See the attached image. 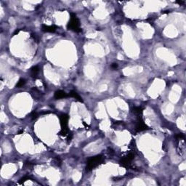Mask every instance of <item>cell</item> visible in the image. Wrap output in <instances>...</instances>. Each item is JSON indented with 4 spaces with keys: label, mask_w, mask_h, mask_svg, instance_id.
Here are the masks:
<instances>
[{
    "label": "cell",
    "mask_w": 186,
    "mask_h": 186,
    "mask_svg": "<svg viewBox=\"0 0 186 186\" xmlns=\"http://www.w3.org/2000/svg\"><path fill=\"white\" fill-rule=\"evenodd\" d=\"M68 28L69 30L73 31L74 32H81V29L80 28V21L74 13H71V19L68 24Z\"/></svg>",
    "instance_id": "6da1fadb"
},
{
    "label": "cell",
    "mask_w": 186,
    "mask_h": 186,
    "mask_svg": "<svg viewBox=\"0 0 186 186\" xmlns=\"http://www.w3.org/2000/svg\"><path fill=\"white\" fill-rule=\"evenodd\" d=\"M103 162V158L101 155L93 156L88 159L87 161V171H91L95 167L100 165Z\"/></svg>",
    "instance_id": "7a4b0ae2"
},
{
    "label": "cell",
    "mask_w": 186,
    "mask_h": 186,
    "mask_svg": "<svg viewBox=\"0 0 186 186\" xmlns=\"http://www.w3.org/2000/svg\"><path fill=\"white\" fill-rule=\"evenodd\" d=\"M69 116L67 114H62L60 116V122L61 125V131L60 132L62 136H66L68 134V122Z\"/></svg>",
    "instance_id": "3957f363"
},
{
    "label": "cell",
    "mask_w": 186,
    "mask_h": 186,
    "mask_svg": "<svg viewBox=\"0 0 186 186\" xmlns=\"http://www.w3.org/2000/svg\"><path fill=\"white\" fill-rule=\"evenodd\" d=\"M133 159H134V155H133L132 153H129L127 156L124 157V158L120 161V164H121L123 166L127 167V166L130 164V163H131V161H132Z\"/></svg>",
    "instance_id": "277c9868"
},
{
    "label": "cell",
    "mask_w": 186,
    "mask_h": 186,
    "mask_svg": "<svg viewBox=\"0 0 186 186\" xmlns=\"http://www.w3.org/2000/svg\"><path fill=\"white\" fill-rule=\"evenodd\" d=\"M148 129V126L144 123L142 118L141 117L139 118L138 121L137 122V125H136V130L138 131V132H141V131L146 130V129Z\"/></svg>",
    "instance_id": "5b68a950"
},
{
    "label": "cell",
    "mask_w": 186,
    "mask_h": 186,
    "mask_svg": "<svg viewBox=\"0 0 186 186\" xmlns=\"http://www.w3.org/2000/svg\"><path fill=\"white\" fill-rule=\"evenodd\" d=\"M58 28L55 26H47V25H42L41 26V30L44 32H48V33H54Z\"/></svg>",
    "instance_id": "8992f818"
},
{
    "label": "cell",
    "mask_w": 186,
    "mask_h": 186,
    "mask_svg": "<svg viewBox=\"0 0 186 186\" xmlns=\"http://www.w3.org/2000/svg\"><path fill=\"white\" fill-rule=\"evenodd\" d=\"M68 95L63 90H58V91L55 92V98L56 100H61V99H63V98H66Z\"/></svg>",
    "instance_id": "52a82bcc"
},
{
    "label": "cell",
    "mask_w": 186,
    "mask_h": 186,
    "mask_svg": "<svg viewBox=\"0 0 186 186\" xmlns=\"http://www.w3.org/2000/svg\"><path fill=\"white\" fill-rule=\"evenodd\" d=\"M39 72V67H38L37 65L33 66V67L30 69L31 76L33 77V78H37V76Z\"/></svg>",
    "instance_id": "ba28073f"
},
{
    "label": "cell",
    "mask_w": 186,
    "mask_h": 186,
    "mask_svg": "<svg viewBox=\"0 0 186 186\" xmlns=\"http://www.w3.org/2000/svg\"><path fill=\"white\" fill-rule=\"evenodd\" d=\"M69 96L71 97V98H74V99H76V100H78L79 102H83L82 100V98L78 95V93L74 91V90H71L70 92H69Z\"/></svg>",
    "instance_id": "9c48e42d"
},
{
    "label": "cell",
    "mask_w": 186,
    "mask_h": 186,
    "mask_svg": "<svg viewBox=\"0 0 186 186\" xmlns=\"http://www.w3.org/2000/svg\"><path fill=\"white\" fill-rule=\"evenodd\" d=\"M25 85H26V80L24 79H19V81H17V85H16V87L20 88V87H23Z\"/></svg>",
    "instance_id": "30bf717a"
},
{
    "label": "cell",
    "mask_w": 186,
    "mask_h": 186,
    "mask_svg": "<svg viewBox=\"0 0 186 186\" xmlns=\"http://www.w3.org/2000/svg\"><path fill=\"white\" fill-rule=\"evenodd\" d=\"M133 112L135 114H137V115L140 116V114H141L142 113V109L140 107H135V108H133Z\"/></svg>",
    "instance_id": "8fae6325"
},
{
    "label": "cell",
    "mask_w": 186,
    "mask_h": 186,
    "mask_svg": "<svg viewBox=\"0 0 186 186\" xmlns=\"http://www.w3.org/2000/svg\"><path fill=\"white\" fill-rule=\"evenodd\" d=\"M175 137H176L177 139H179V140L184 139V135H183V134H182V133H180V134H177V135L175 136Z\"/></svg>",
    "instance_id": "7c38bea8"
},
{
    "label": "cell",
    "mask_w": 186,
    "mask_h": 186,
    "mask_svg": "<svg viewBox=\"0 0 186 186\" xmlns=\"http://www.w3.org/2000/svg\"><path fill=\"white\" fill-rule=\"evenodd\" d=\"M30 179V177H24L23 178H22V179L20 180V183L21 184V183L26 182V180H28V179Z\"/></svg>",
    "instance_id": "4fadbf2b"
},
{
    "label": "cell",
    "mask_w": 186,
    "mask_h": 186,
    "mask_svg": "<svg viewBox=\"0 0 186 186\" xmlns=\"http://www.w3.org/2000/svg\"><path fill=\"white\" fill-rule=\"evenodd\" d=\"M37 116H38L37 113L35 111L32 112V113H31V117H32V118H33V119H34V118H37Z\"/></svg>",
    "instance_id": "5bb4252c"
},
{
    "label": "cell",
    "mask_w": 186,
    "mask_h": 186,
    "mask_svg": "<svg viewBox=\"0 0 186 186\" xmlns=\"http://www.w3.org/2000/svg\"><path fill=\"white\" fill-rule=\"evenodd\" d=\"M111 68H113V69H116L118 68V65H117V63H113L111 65Z\"/></svg>",
    "instance_id": "9a60e30c"
},
{
    "label": "cell",
    "mask_w": 186,
    "mask_h": 186,
    "mask_svg": "<svg viewBox=\"0 0 186 186\" xmlns=\"http://www.w3.org/2000/svg\"><path fill=\"white\" fill-rule=\"evenodd\" d=\"M18 32H19V30H17V31H15V33H14V35H15V34H17Z\"/></svg>",
    "instance_id": "2e32d148"
}]
</instances>
